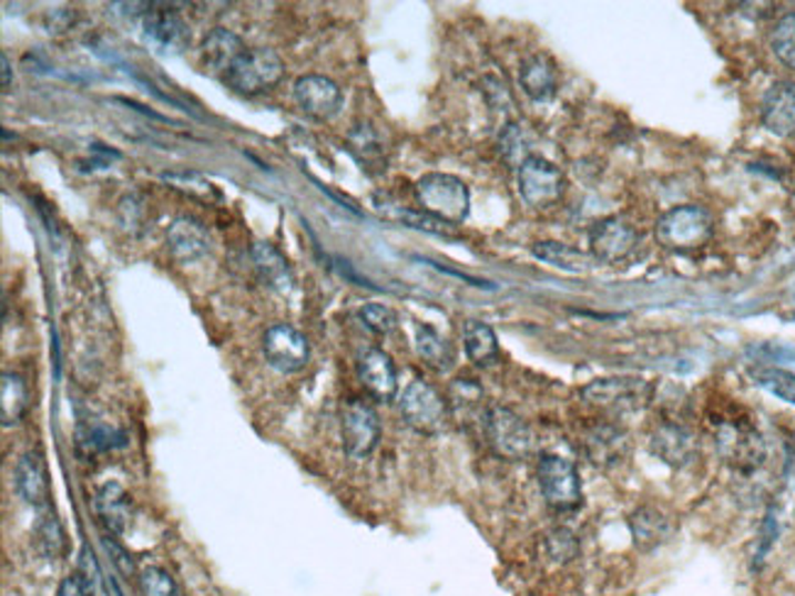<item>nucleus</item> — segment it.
Returning <instances> with one entry per match:
<instances>
[{
    "instance_id": "1",
    "label": "nucleus",
    "mask_w": 795,
    "mask_h": 596,
    "mask_svg": "<svg viewBox=\"0 0 795 596\" xmlns=\"http://www.w3.org/2000/svg\"><path fill=\"white\" fill-rule=\"evenodd\" d=\"M715 235V218L703 206H675L656 220V240L673 253H693Z\"/></svg>"
},
{
    "instance_id": "2",
    "label": "nucleus",
    "mask_w": 795,
    "mask_h": 596,
    "mask_svg": "<svg viewBox=\"0 0 795 596\" xmlns=\"http://www.w3.org/2000/svg\"><path fill=\"white\" fill-rule=\"evenodd\" d=\"M417 201L424 213L448 225L462 223L470 213V191L453 174L431 172L421 176L417 182Z\"/></svg>"
},
{
    "instance_id": "3",
    "label": "nucleus",
    "mask_w": 795,
    "mask_h": 596,
    "mask_svg": "<svg viewBox=\"0 0 795 596\" xmlns=\"http://www.w3.org/2000/svg\"><path fill=\"white\" fill-rule=\"evenodd\" d=\"M399 413L401 419H405V423L414 428L417 433L436 435L446 428L450 407L441 391L431 387L429 381L417 379L411 381L405 393L399 397Z\"/></svg>"
},
{
    "instance_id": "4",
    "label": "nucleus",
    "mask_w": 795,
    "mask_h": 596,
    "mask_svg": "<svg viewBox=\"0 0 795 596\" xmlns=\"http://www.w3.org/2000/svg\"><path fill=\"white\" fill-rule=\"evenodd\" d=\"M231 89L243 95H259L277 86L284 76L282 56L269 47H253L245 50L228 74Z\"/></svg>"
},
{
    "instance_id": "5",
    "label": "nucleus",
    "mask_w": 795,
    "mask_h": 596,
    "mask_svg": "<svg viewBox=\"0 0 795 596\" xmlns=\"http://www.w3.org/2000/svg\"><path fill=\"white\" fill-rule=\"evenodd\" d=\"M583 399L604 411L629 413L642 411L654 399V384L642 377L595 379L583 389Z\"/></svg>"
},
{
    "instance_id": "6",
    "label": "nucleus",
    "mask_w": 795,
    "mask_h": 596,
    "mask_svg": "<svg viewBox=\"0 0 795 596\" xmlns=\"http://www.w3.org/2000/svg\"><path fill=\"white\" fill-rule=\"evenodd\" d=\"M485 435L495 455L504 460H527L533 450V433L524 419L504 407H490L485 413Z\"/></svg>"
},
{
    "instance_id": "7",
    "label": "nucleus",
    "mask_w": 795,
    "mask_h": 596,
    "mask_svg": "<svg viewBox=\"0 0 795 596\" xmlns=\"http://www.w3.org/2000/svg\"><path fill=\"white\" fill-rule=\"evenodd\" d=\"M541 494L556 511H573L583 504V484L578 467L561 455H543L537 467Z\"/></svg>"
},
{
    "instance_id": "8",
    "label": "nucleus",
    "mask_w": 795,
    "mask_h": 596,
    "mask_svg": "<svg viewBox=\"0 0 795 596\" xmlns=\"http://www.w3.org/2000/svg\"><path fill=\"white\" fill-rule=\"evenodd\" d=\"M519 194L531 208H551L565 194V176L549 160L531 154L519 166Z\"/></svg>"
},
{
    "instance_id": "9",
    "label": "nucleus",
    "mask_w": 795,
    "mask_h": 596,
    "mask_svg": "<svg viewBox=\"0 0 795 596\" xmlns=\"http://www.w3.org/2000/svg\"><path fill=\"white\" fill-rule=\"evenodd\" d=\"M379 433H383V428H379L377 411L363 399H350L340 415V438L346 455L353 460L373 455L379 443Z\"/></svg>"
},
{
    "instance_id": "10",
    "label": "nucleus",
    "mask_w": 795,
    "mask_h": 596,
    "mask_svg": "<svg viewBox=\"0 0 795 596\" xmlns=\"http://www.w3.org/2000/svg\"><path fill=\"white\" fill-rule=\"evenodd\" d=\"M263 354L272 369L282 374H296L312 360V345L302 330L289 323H275L263 336Z\"/></svg>"
},
{
    "instance_id": "11",
    "label": "nucleus",
    "mask_w": 795,
    "mask_h": 596,
    "mask_svg": "<svg viewBox=\"0 0 795 596\" xmlns=\"http://www.w3.org/2000/svg\"><path fill=\"white\" fill-rule=\"evenodd\" d=\"M588 243L592 257L598 261H604V265H620V261L634 255V249L639 245V235L634 230V225L624 220L622 216H608L600 218L598 223H592V228L588 230Z\"/></svg>"
},
{
    "instance_id": "12",
    "label": "nucleus",
    "mask_w": 795,
    "mask_h": 596,
    "mask_svg": "<svg viewBox=\"0 0 795 596\" xmlns=\"http://www.w3.org/2000/svg\"><path fill=\"white\" fill-rule=\"evenodd\" d=\"M142 34L162 54H180L188 47V40H192L182 16L157 3H150V10L142 16Z\"/></svg>"
},
{
    "instance_id": "13",
    "label": "nucleus",
    "mask_w": 795,
    "mask_h": 596,
    "mask_svg": "<svg viewBox=\"0 0 795 596\" xmlns=\"http://www.w3.org/2000/svg\"><path fill=\"white\" fill-rule=\"evenodd\" d=\"M294 99L306 115L316 117V121H328L340 111L343 91L334 79L306 74L294 83Z\"/></svg>"
},
{
    "instance_id": "14",
    "label": "nucleus",
    "mask_w": 795,
    "mask_h": 596,
    "mask_svg": "<svg viewBox=\"0 0 795 596\" xmlns=\"http://www.w3.org/2000/svg\"><path fill=\"white\" fill-rule=\"evenodd\" d=\"M717 448L734 467L754 470L764 462V440L752 425L725 423L717 433Z\"/></svg>"
},
{
    "instance_id": "15",
    "label": "nucleus",
    "mask_w": 795,
    "mask_h": 596,
    "mask_svg": "<svg viewBox=\"0 0 795 596\" xmlns=\"http://www.w3.org/2000/svg\"><path fill=\"white\" fill-rule=\"evenodd\" d=\"M358 379L375 401H395L399 391L395 360L385 350H365L358 360Z\"/></svg>"
},
{
    "instance_id": "16",
    "label": "nucleus",
    "mask_w": 795,
    "mask_h": 596,
    "mask_svg": "<svg viewBox=\"0 0 795 596\" xmlns=\"http://www.w3.org/2000/svg\"><path fill=\"white\" fill-rule=\"evenodd\" d=\"M16 486L20 496L32 506H47L52 499L50 486V472H47V462L40 450H28L16 464Z\"/></svg>"
},
{
    "instance_id": "17",
    "label": "nucleus",
    "mask_w": 795,
    "mask_h": 596,
    "mask_svg": "<svg viewBox=\"0 0 795 596\" xmlns=\"http://www.w3.org/2000/svg\"><path fill=\"white\" fill-rule=\"evenodd\" d=\"M519 83L531 101L549 103L559 93V66L549 54H531L521 62Z\"/></svg>"
},
{
    "instance_id": "18",
    "label": "nucleus",
    "mask_w": 795,
    "mask_h": 596,
    "mask_svg": "<svg viewBox=\"0 0 795 596\" xmlns=\"http://www.w3.org/2000/svg\"><path fill=\"white\" fill-rule=\"evenodd\" d=\"M167 247H170L174 259H180V261H184V265H188V261H196L204 255H208L211 237H208V230L204 228V223L196 218L182 216L170 225Z\"/></svg>"
},
{
    "instance_id": "19",
    "label": "nucleus",
    "mask_w": 795,
    "mask_h": 596,
    "mask_svg": "<svg viewBox=\"0 0 795 596\" xmlns=\"http://www.w3.org/2000/svg\"><path fill=\"white\" fill-rule=\"evenodd\" d=\"M762 121L768 133L795 137V83H776L764 95Z\"/></svg>"
},
{
    "instance_id": "20",
    "label": "nucleus",
    "mask_w": 795,
    "mask_h": 596,
    "mask_svg": "<svg viewBox=\"0 0 795 596\" xmlns=\"http://www.w3.org/2000/svg\"><path fill=\"white\" fill-rule=\"evenodd\" d=\"M651 450H654L659 460L671 464V467H683V464L695 458L697 445L687 428L675 423H661L654 435H651Z\"/></svg>"
},
{
    "instance_id": "21",
    "label": "nucleus",
    "mask_w": 795,
    "mask_h": 596,
    "mask_svg": "<svg viewBox=\"0 0 795 596\" xmlns=\"http://www.w3.org/2000/svg\"><path fill=\"white\" fill-rule=\"evenodd\" d=\"M253 265L257 269V277L267 284L269 289L279 294H289L294 289V271L289 267V259L284 257L275 245L257 243L253 247Z\"/></svg>"
},
{
    "instance_id": "22",
    "label": "nucleus",
    "mask_w": 795,
    "mask_h": 596,
    "mask_svg": "<svg viewBox=\"0 0 795 596\" xmlns=\"http://www.w3.org/2000/svg\"><path fill=\"white\" fill-rule=\"evenodd\" d=\"M247 47L235 32L216 28L206 34L204 42H201V62H204V66L211 71H225V74H228L231 66L237 62V56H241Z\"/></svg>"
},
{
    "instance_id": "23",
    "label": "nucleus",
    "mask_w": 795,
    "mask_h": 596,
    "mask_svg": "<svg viewBox=\"0 0 795 596\" xmlns=\"http://www.w3.org/2000/svg\"><path fill=\"white\" fill-rule=\"evenodd\" d=\"M629 528H632L634 543L639 551H654L663 541H669L673 533L671 518L663 511L654 506H639L632 516H629Z\"/></svg>"
},
{
    "instance_id": "24",
    "label": "nucleus",
    "mask_w": 795,
    "mask_h": 596,
    "mask_svg": "<svg viewBox=\"0 0 795 596\" xmlns=\"http://www.w3.org/2000/svg\"><path fill=\"white\" fill-rule=\"evenodd\" d=\"M462 348L475 367H492L500 362V342H497L495 330L482 320H466Z\"/></svg>"
},
{
    "instance_id": "25",
    "label": "nucleus",
    "mask_w": 795,
    "mask_h": 596,
    "mask_svg": "<svg viewBox=\"0 0 795 596\" xmlns=\"http://www.w3.org/2000/svg\"><path fill=\"white\" fill-rule=\"evenodd\" d=\"M585 443H588L590 460L600 464V467H612V464H620L629 452L626 433H622L620 428H614V425L592 428Z\"/></svg>"
},
{
    "instance_id": "26",
    "label": "nucleus",
    "mask_w": 795,
    "mask_h": 596,
    "mask_svg": "<svg viewBox=\"0 0 795 596\" xmlns=\"http://www.w3.org/2000/svg\"><path fill=\"white\" fill-rule=\"evenodd\" d=\"M348 147L353 157L363 164L365 172L383 174L387 169L385 142L375 133L373 125H358L348 137Z\"/></svg>"
},
{
    "instance_id": "27",
    "label": "nucleus",
    "mask_w": 795,
    "mask_h": 596,
    "mask_svg": "<svg viewBox=\"0 0 795 596\" xmlns=\"http://www.w3.org/2000/svg\"><path fill=\"white\" fill-rule=\"evenodd\" d=\"M28 387L20 374L3 372L0 377V419L6 428H13L28 413Z\"/></svg>"
},
{
    "instance_id": "28",
    "label": "nucleus",
    "mask_w": 795,
    "mask_h": 596,
    "mask_svg": "<svg viewBox=\"0 0 795 596\" xmlns=\"http://www.w3.org/2000/svg\"><path fill=\"white\" fill-rule=\"evenodd\" d=\"M99 516L111 533H123L130 523V499L121 484H105L96 496Z\"/></svg>"
},
{
    "instance_id": "29",
    "label": "nucleus",
    "mask_w": 795,
    "mask_h": 596,
    "mask_svg": "<svg viewBox=\"0 0 795 596\" xmlns=\"http://www.w3.org/2000/svg\"><path fill=\"white\" fill-rule=\"evenodd\" d=\"M414 345H417L421 360L436 369V372H446V369L453 364V348H450V342L436 328L419 323Z\"/></svg>"
},
{
    "instance_id": "30",
    "label": "nucleus",
    "mask_w": 795,
    "mask_h": 596,
    "mask_svg": "<svg viewBox=\"0 0 795 596\" xmlns=\"http://www.w3.org/2000/svg\"><path fill=\"white\" fill-rule=\"evenodd\" d=\"M750 377L754 379L756 387H762L764 391L774 393L776 399L795 407V374L788 372V369L774 364H756L750 369Z\"/></svg>"
},
{
    "instance_id": "31",
    "label": "nucleus",
    "mask_w": 795,
    "mask_h": 596,
    "mask_svg": "<svg viewBox=\"0 0 795 596\" xmlns=\"http://www.w3.org/2000/svg\"><path fill=\"white\" fill-rule=\"evenodd\" d=\"M531 253L541 261H549V265L568 269V271H585L588 269V257L563 243H537Z\"/></svg>"
},
{
    "instance_id": "32",
    "label": "nucleus",
    "mask_w": 795,
    "mask_h": 596,
    "mask_svg": "<svg viewBox=\"0 0 795 596\" xmlns=\"http://www.w3.org/2000/svg\"><path fill=\"white\" fill-rule=\"evenodd\" d=\"M482 401H485V393L478 384H475V379H456L453 387H450L448 407L453 413L480 411Z\"/></svg>"
},
{
    "instance_id": "33",
    "label": "nucleus",
    "mask_w": 795,
    "mask_h": 596,
    "mask_svg": "<svg viewBox=\"0 0 795 596\" xmlns=\"http://www.w3.org/2000/svg\"><path fill=\"white\" fill-rule=\"evenodd\" d=\"M771 50L788 69H795V13L778 20V25L771 32Z\"/></svg>"
},
{
    "instance_id": "34",
    "label": "nucleus",
    "mask_w": 795,
    "mask_h": 596,
    "mask_svg": "<svg viewBox=\"0 0 795 596\" xmlns=\"http://www.w3.org/2000/svg\"><path fill=\"white\" fill-rule=\"evenodd\" d=\"M137 587L142 596H182L174 577L162 567H145L137 577Z\"/></svg>"
},
{
    "instance_id": "35",
    "label": "nucleus",
    "mask_w": 795,
    "mask_h": 596,
    "mask_svg": "<svg viewBox=\"0 0 795 596\" xmlns=\"http://www.w3.org/2000/svg\"><path fill=\"white\" fill-rule=\"evenodd\" d=\"M164 182H167L172 188L182 191V194L186 196H194V198H204V201H211V198H218V191L213 188V184L208 182V178H204L196 172H182V174H164Z\"/></svg>"
},
{
    "instance_id": "36",
    "label": "nucleus",
    "mask_w": 795,
    "mask_h": 596,
    "mask_svg": "<svg viewBox=\"0 0 795 596\" xmlns=\"http://www.w3.org/2000/svg\"><path fill=\"white\" fill-rule=\"evenodd\" d=\"M358 318L363 320V326H365L367 330L377 332V336H389V332L399 326L397 314L391 311L389 306H383V304H367V306H363L360 311H358Z\"/></svg>"
},
{
    "instance_id": "37",
    "label": "nucleus",
    "mask_w": 795,
    "mask_h": 596,
    "mask_svg": "<svg viewBox=\"0 0 795 596\" xmlns=\"http://www.w3.org/2000/svg\"><path fill=\"white\" fill-rule=\"evenodd\" d=\"M64 531L62 523H59L54 516H44L38 526V547L42 551L44 557L57 559L64 551Z\"/></svg>"
},
{
    "instance_id": "38",
    "label": "nucleus",
    "mask_w": 795,
    "mask_h": 596,
    "mask_svg": "<svg viewBox=\"0 0 795 596\" xmlns=\"http://www.w3.org/2000/svg\"><path fill=\"white\" fill-rule=\"evenodd\" d=\"M546 551H549V555L556 559V563H571L573 557H578L580 545L571 531L556 528L546 535Z\"/></svg>"
},
{
    "instance_id": "39",
    "label": "nucleus",
    "mask_w": 795,
    "mask_h": 596,
    "mask_svg": "<svg viewBox=\"0 0 795 596\" xmlns=\"http://www.w3.org/2000/svg\"><path fill=\"white\" fill-rule=\"evenodd\" d=\"M395 218L405 223L407 228H417V230L431 233V235L456 237V233H453V225H448V223H444V220H438V218L429 216V213H424V210H399Z\"/></svg>"
},
{
    "instance_id": "40",
    "label": "nucleus",
    "mask_w": 795,
    "mask_h": 596,
    "mask_svg": "<svg viewBox=\"0 0 795 596\" xmlns=\"http://www.w3.org/2000/svg\"><path fill=\"white\" fill-rule=\"evenodd\" d=\"M527 142H524V133H521L519 125H507L500 135V152L504 154V160L509 164L521 166V162L529 160L531 154H527Z\"/></svg>"
},
{
    "instance_id": "41",
    "label": "nucleus",
    "mask_w": 795,
    "mask_h": 596,
    "mask_svg": "<svg viewBox=\"0 0 795 596\" xmlns=\"http://www.w3.org/2000/svg\"><path fill=\"white\" fill-rule=\"evenodd\" d=\"M57 596H89V584L81 575H69L59 584Z\"/></svg>"
},
{
    "instance_id": "42",
    "label": "nucleus",
    "mask_w": 795,
    "mask_h": 596,
    "mask_svg": "<svg viewBox=\"0 0 795 596\" xmlns=\"http://www.w3.org/2000/svg\"><path fill=\"white\" fill-rule=\"evenodd\" d=\"M0 66H3V91H8L13 83V66H10L8 54H0Z\"/></svg>"
},
{
    "instance_id": "43",
    "label": "nucleus",
    "mask_w": 795,
    "mask_h": 596,
    "mask_svg": "<svg viewBox=\"0 0 795 596\" xmlns=\"http://www.w3.org/2000/svg\"><path fill=\"white\" fill-rule=\"evenodd\" d=\"M793 445H795V433H793Z\"/></svg>"
}]
</instances>
